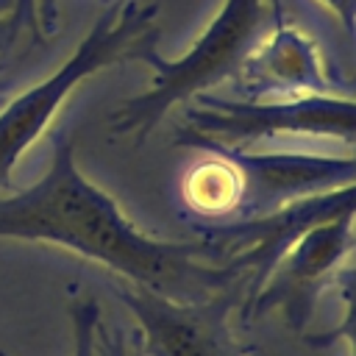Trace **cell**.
I'll list each match as a JSON object with an SVG mask.
<instances>
[{
	"instance_id": "6da1fadb",
	"label": "cell",
	"mask_w": 356,
	"mask_h": 356,
	"mask_svg": "<svg viewBox=\"0 0 356 356\" xmlns=\"http://www.w3.org/2000/svg\"><path fill=\"white\" fill-rule=\"evenodd\" d=\"M0 236L70 248L120 273L128 284L175 300L236 289L214 245L156 239L134 228L117 200L78 170L75 136L67 128L50 136L44 175L33 186L0 197Z\"/></svg>"
},
{
	"instance_id": "7a4b0ae2",
	"label": "cell",
	"mask_w": 356,
	"mask_h": 356,
	"mask_svg": "<svg viewBox=\"0 0 356 356\" xmlns=\"http://www.w3.org/2000/svg\"><path fill=\"white\" fill-rule=\"evenodd\" d=\"M278 11V0H225L186 56L170 61L159 56L156 47L147 50L142 61L153 67V83L111 111V131L142 145L175 103H189L195 95L236 78L245 56L273 25Z\"/></svg>"
},
{
	"instance_id": "3957f363",
	"label": "cell",
	"mask_w": 356,
	"mask_h": 356,
	"mask_svg": "<svg viewBox=\"0 0 356 356\" xmlns=\"http://www.w3.org/2000/svg\"><path fill=\"white\" fill-rule=\"evenodd\" d=\"M200 142L245 150L295 142L356 147V97L320 92L278 100H231L200 92L186 103V117L175 128L172 145L195 147Z\"/></svg>"
},
{
	"instance_id": "277c9868",
	"label": "cell",
	"mask_w": 356,
	"mask_h": 356,
	"mask_svg": "<svg viewBox=\"0 0 356 356\" xmlns=\"http://www.w3.org/2000/svg\"><path fill=\"white\" fill-rule=\"evenodd\" d=\"M159 6L139 0L111 3L89 28L78 50L42 83L14 97L0 114V192L11 189V172L19 156L44 134L61 100L92 72L111 64L142 61L156 47Z\"/></svg>"
},
{
	"instance_id": "5b68a950",
	"label": "cell",
	"mask_w": 356,
	"mask_h": 356,
	"mask_svg": "<svg viewBox=\"0 0 356 356\" xmlns=\"http://www.w3.org/2000/svg\"><path fill=\"white\" fill-rule=\"evenodd\" d=\"M345 211H356V181L317 192L309 197H298L270 214L248 217V220H217L195 225L197 239L217 248L220 264L228 278L239 289L242 309L253 300V295L267 281L275 261L314 225L339 217Z\"/></svg>"
},
{
	"instance_id": "8992f818",
	"label": "cell",
	"mask_w": 356,
	"mask_h": 356,
	"mask_svg": "<svg viewBox=\"0 0 356 356\" xmlns=\"http://www.w3.org/2000/svg\"><path fill=\"white\" fill-rule=\"evenodd\" d=\"M192 150L200 153H220L234 161L242 197L239 209L228 220H248L259 214H270L298 197H309L317 192H328L356 181V147H225L200 142ZM217 222V220H214Z\"/></svg>"
},
{
	"instance_id": "52a82bcc",
	"label": "cell",
	"mask_w": 356,
	"mask_h": 356,
	"mask_svg": "<svg viewBox=\"0 0 356 356\" xmlns=\"http://www.w3.org/2000/svg\"><path fill=\"white\" fill-rule=\"evenodd\" d=\"M114 292L139 323L142 356H256L231 331L239 289L203 300H175L136 284H117Z\"/></svg>"
},
{
	"instance_id": "ba28073f",
	"label": "cell",
	"mask_w": 356,
	"mask_h": 356,
	"mask_svg": "<svg viewBox=\"0 0 356 356\" xmlns=\"http://www.w3.org/2000/svg\"><path fill=\"white\" fill-rule=\"evenodd\" d=\"M356 248V211L331 217L309 228L270 270L261 289L242 309V323L281 312L295 334H306L323 289Z\"/></svg>"
},
{
	"instance_id": "9c48e42d",
	"label": "cell",
	"mask_w": 356,
	"mask_h": 356,
	"mask_svg": "<svg viewBox=\"0 0 356 356\" xmlns=\"http://www.w3.org/2000/svg\"><path fill=\"white\" fill-rule=\"evenodd\" d=\"M236 86L245 92V100H278L331 92V81L314 39L298 25L286 22L284 11L275 14L273 25L245 56L236 72Z\"/></svg>"
},
{
	"instance_id": "30bf717a",
	"label": "cell",
	"mask_w": 356,
	"mask_h": 356,
	"mask_svg": "<svg viewBox=\"0 0 356 356\" xmlns=\"http://www.w3.org/2000/svg\"><path fill=\"white\" fill-rule=\"evenodd\" d=\"M181 197L186 209L203 222L234 217L242 197V181L234 161L220 153H206V159L195 161L184 172Z\"/></svg>"
},
{
	"instance_id": "8fae6325",
	"label": "cell",
	"mask_w": 356,
	"mask_h": 356,
	"mask_svg": "<svg viewBox=\"0 0 356 356\" xmlns=\"http://www.w3.org/2000/svg\"><path fill=\"white\" fill-rule=\"evenodd\" d=\"M328 289H337V295L342 298V320L328 328V331H320V334H303V342L309 348H328L334 342H348L350 353L348 356H356V248L353 253L342 261V267L334 273L331 278V286Z\"/></svg>"
},
{
	"instance_id": "7c38bea8",
	"label": "cell",
	"mask_w": 356,
	"mask_h": 356,
	"mask_svg": "<svg viewBox=\"0 0 356 356\" xmlns=\"http://www.w3.org/2000/svg\"><path fill=\"white\" fill-rule=\"evenodd\" d=\"M70 320H72V337H75V348L72 356H97L95 350V334L100 325V303L92 295L75 298L70 303ZM0 356H6L0 350Z\"/></svg>"
},
{
	"instance_id": "4fadbf2b",
	"label": "cell",
	"mask_w": 356,
	"mask_h": 356,
	"mask_svg": "<svg viewBox=\"0 0 356 356\" xmlns=\"http://www.w3.org/2000/svg\"><path fill=\"white\" fill-rule=\"evenodd\" d=\"M95 350L97 356H142L139 345H134L120 328H103V323L95 334Z\"/></svg>"
},
{
	"instance_id": "5bb4252c",
	"label": "cell",
	"mask_w": 356,
	"mask_h": 356,
	"mask_svg": "<svg viewBox=\"0 0 356 356\" xmlns=\"http://www.w3.org/2000/svg\"><path fill=\"white\" fill-rule=\"evenodd\" d=\"M8 22H11L17 36H19L22 28H28L39 42H44L42 33H39V22H36V0H14L11 11H8Z\"/></svg>"
},
{
	"instance_id": "9a60e30c",
	"label": "cell",
	"mask_w": 356,
	"mask_h": 356,
	"mask_svg": "<svg viewBox=\"0 0 356 356\" xmlns=\"http://www.w3.org/2000/svg\"><path fill=\"white\" fill-rule=\"evenodd\" d=\"M320 3L328 6L339 17V22L348 31V36L356 39V0H320Z\"/></svg>"
},
{
	"instance_id": "2e32d148",
	"label": "cell",
	"mask_w": 356,
	"mask_h": 356,
	"mask_svg": "<svg viewBox=\"0 0 356 356\" xmlns=\"http://www.w3.org/2000/svg\"><path fill=\"white\" fill-rule=\"evenodd\" d=\"M36 22L42 39H47L58 22V0H36Z\"/></svg>"
},
{
	"instance_id": "e0dca14e",
	"label": "cell",
	"mask_w": 356,
	"mask_h": 356,
	"mask_svg": "<svg viewBox=\"0 0 356 356\" xmlns=\"http://www.w3.org/2000/svg\"><path fill=\"white\" fill-rule=\"evenodd\" d=\"M3 6H6V3L0 0V8H3ZM14 42H17V33H14L11 22H8V14H6V17L0 14V56H3V53H8Z\"/></svg>"
},
{
	"instance_id": "ac0fdd59",
	"label": "cell",
	"mask_w": 356,
	"mask_h": 356,
	"mask_svg": "<svg viewBox=\"0 0 356 356\" xmlns=\"http://www.w3.org/2000/svg\"><path fill=\"white\" fill-rule=\"evenodd\" d=\"M3 70H6V64H3V61H0V72H3ZM3 97H6V86H3V83H0V103H3Z\"/></svg>"
}]
</instances>
